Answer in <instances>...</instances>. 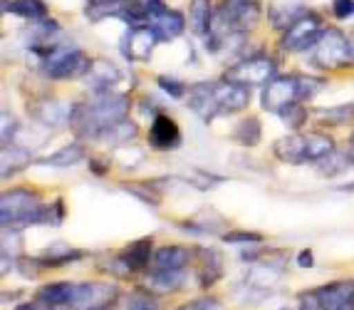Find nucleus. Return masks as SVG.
<instances>
[{
	"mask_svg": "<svg viewBox=\"0 0 354 310\" xmlns=\"http://www.w3.org/2000/svg\"><path fill=\"white\" fill-rule=\"evenodd\" d=\"M65 216L62 201H55L53 206L42 201L37 191L30 189H12L3 194V206H0V219L3 226H32V224H50L57 226Z\"/></svg>",
	"mask_w": 354,
	"mask_h": 310,
	"instance_id": "obj_1",
	"label": "nucleus"
},
{
	"mask_svg": "<svg viewBox=\"0 0 354 310\" xmlns=\"http://www.w3.org/2000/svg\"><path fill=\"white\" fill-rule=\"evenodd\" d=\"M250 90L245 84L230 82H201L194 84L189 90V104L196 114H201L203 120H213L216 114H228V112H241L248 107Z\"/></svg>",
	"mask_w": 354,
	"mask_h": 310,
	"instance_id": "obj_2",
	"label": "nucleus"
},
{
	"mask_svg": "<svg viewBox=\"0 0 354 310\" xmlns=\"http://www.w3.org/2000/svg\"><path fill=\"white\" fill-rule=\"evenodd\" d=\"M127 112H129V100L124 95H102L89 104L75 107L70 122L82 137H102L109 127L124 120Z\"/></svg>",
	"mask_w": 354,
	"mask_h": 310,
	"instance_id": "obj_3",
	"label": "nucleus"
},
{
	"mask_svg": "<svg viewBox=\"0 0 354 310\" xmlns=\"http://www.w3.org/2000/svg\"><path fill=\"white\" fill-rule=\"evenodd\" d=\"M319 87H322V82L313 78H272L263 87V109L280 112L292 102H300L305 97L315 95Z\"/></svg>",
	"mask_w": 354,
	"mask_h": 310,
	"instance_id": "obj_4",
	"label": "nucleus"
},
{
	"mask_svg": "<svg viewBox=\"0 0 354 310\" xmlns=\"http://www.w3.org/2000/svg\"><path fill=\"white\" fill-rule=\"evenodd\" d=\"M260 20L258 0H221L213 25H221L223 33H245ZM211 25V28H213Z\"/></svg>",
	"mask_w": 354,
	"mask_h": 310,
	"instance_id": "obj_5",
	"label": "nucleus"
},
{
	"mask_svg": "<svg viewBox=\"0 0 354 310\" xmlns=\"http://www.w3.org/2000/svg\"><path fill=\"white\" fill-rule=\"evenodd\" d=\"M92 60L77 48H55L45 55V75L53 80H72L87 75Z\"/></svg>",
	"mask_w": 354,
	"mask_h": 310,
	"instance_id": "obj_6",
	"label": "nucleus"
},
{
	"mask_svg": "<svg viewBox=\"0 0 354 310\" xmlns=\"http://www.w3.org/2000/svg\"><path fill=\"white\" fill-rule=\"evenodd\" d=\"M352 60V48H349L347 37L337 28H325L322 37L315 45V65L322 70H339Z\"/></svg>",
	"mask_w": 354,
	"mask_h": 310,
	"instance_id": "obj_7",
	"label": "nucleus"
},
{
	"mask_svg": "<svg viewBox=\"0 0 354 310\" xmlns=\"http://www.w3.org/2000/svg\"><path fill=\"white\" fill-rule=\"evenodd\" d=\"M322 33H325V28H322L317 15L305 12V15H300V18L285 30L280 45H283V50H288V53H300V50L315 48L317 40L322 37Z\"/></svg>",
	"mask_w": 354,
	"mask_h": 310,
	"instance_id": "obj_8",
	"label": "nucleus"
},
{
	"mask_svg": "<svg viewBox=\"0 0 354 310\" xmlns=\"http://www.w3.org/2000/svg\"><path fill=\"white\" fill-rule=\"evenodd\" d=\"M275 78V62L270 57H248V60L238 62L236 67H230L225 72V80L238 84H245V87H253V84H268Z\"/></svg>",
	"mask_w": 354,
	"mask_h": 310,
	"instance_id": "obj_9",
	"label": "nucleus"
},
{
	"mask_svg": "<svg viewBox=\"0 0 354 310\" xmlns=\"http://www.w3.org/2000/svg\"><path fill=\"white\" fill-rule=\"evenodd\" d=\"M156 42L161 40L151 25H134L129 35L124 37V55L134 62H147L156 48Z\"/></svg>",
	"mask_w": 354,
	"mask_h": 310,
	"instance_id": "obj_10",
	"label": "nucleus"
},
{
	"mask_svg": "<svg viewBox=\"0 0 354 310\" xmlns=\"http://www.w3.org/2000/svg\"><path fill=\"white\" fill-rule=\"evenodd\" d=\"M149 144L159 152L176 149L178 144H181V129H178V125L169 114H156L153 117L151 129H149Z\"/></svg>",
	"mask_w": 354,
	"mask_h": 310,
	"instance_id": "obj_11",
	"label": "nucleus"
},
{
	"mask_svg": "<svg viewBox=\"0 0 354 310\" xmlns=\"http://www.w3.org/2000/svg\"><path fill=\"white\" fill-rule=\"evenodd\" d=\"M317 293L319 303L325 310H354V280H339L322 286Z\"/></svg>",
	"mask_w": 354,
	"mask_h": 310,
	"instance_id": "obj_12",
	"label": "nucleus"
},
{
	"mask_svg": "<svg viewBox=\"0 0 354 310\" xmlns=\"http://www.w3.org/2000/svg\"><path fill=\"white\" fill-rule=\"evenodd\" d=\"M275 156L280 161H288V164H305L310 161V149H307V134H290L275 142L272 147Z\"/></svg>",
	"mask_w": 354,
	"mask_h": 310,
	"instance_id": "obj_13",
	"label": "nucleus"
},
{
	"mask_svg": "<svg viewBox=\"0 0 354 310\" xmlns=\"http://www.w3.org/2000/svg\"><path fill=\"white\" fill-rule=\"evenodd\" d=\"M151 28L156 30L161 42H169L181 35L183 28H186V20H183V15L178 10H166L164 8V10H159L151 18Z\"/></svg>",
	"mask_w": 354,
	"mask_h": 310,
	"instance_id": "obj_14",
	"label": "nucleus"
},
{
	"mask_svg": "<svg viewBox=\"0 0 354 310\" xmlns=\"http://www.w3.org/2000/svg\"><path fill=\"white\" fill-rule=\"evenodd\" d=\"M191 258V250L183 246H161L153 253V266L156 271H183Z\"/></svg>",
	"mask_w": 354,
	"mask_h": 310,
	"instance_id": "obj_15",
	"label": "nucleus"
},
{
	"mask_svg": "<svg viewBox=\"0 0 354 310\" xmlns=\"http://www.w3.org/2000/svg\"><path fill=\"white\" fill-rule=\"evenodd\" d=\"M84 78L92 82V87H95L97 92H106L119 80V70L106 60H92V65H89Z\"/></svg>",
	"mask_w": 354,
	"mask_h": 310,
	"instance_id": "obj_16",
	"label": "nucleus"
},
{
	"mask_svg": "<svg viewBox=\"0 0 354 310\" xmlns=\"http://www.w3.org/2000/svg\"><path fill=\"white\" fill-rule=\"evenodd\" d=\"M75 283H48L37 291V303L42 305H72Z\"/></svg>",
	"mask_w": 354,
	"mask_h": 310,
	"instance_id": "obj_17",
	"label": "nucleus"
},
{
	"mask_svg": "<svg viewBox=\"0 0 354 310\" xmlns=\"http://www.w3.org/2000/svg\"><path fill=\"white\" fill-rule=\"evenodd\" d=\"M213 25L211 0H191L189 6V28L196 35H208Z\"/></svg>",
	"mask_w": 354,
	"mask_h": 310,
	"instance_id": "obj_18",
	"label": "nucleus"
},
{
	"mask_svg": "<svg viewBox=\"0 0 354 310\" xmlns=\"http://www.w3.org/2000/svg\"><path fill=\"white\" fill-rule=\"evenodd\" d=\"M3 10L15 12V15L30 20V23L48 18V6H45L42 0H12L10 6H8V3H3Z\"/></svg>",
	"mask_w": 354,
	"mask_h": 310,
	"instance_id": "obj_19",
	"label": "nucleus"
},
{
	"mask_svg": "<svg viewBox=\"0 0 354 310\" xmlns=\"http://www.w3.org/2000/svg\"><path fill=\"white\" fill-rule=\"evenodd\" d=\"M82 256H84L82 250H75V248H70V246L57 244V248L48 250L42 258H37V263L45 266V268H59V266H67V263H72V261H80Z\"/></svg>",
	"mask_w": 354,
	"mask_h": 310,
	"instance_id": "obj_20",
	"label": "nucleus"
},
{
	"mask_svg": "<svg viewBox=\"0 0 354 310\" xmlns=\"http://www.w3.org/2000/svg\"><path fill=\"white\" fill-rule=\"evenodd\" d=\"M149 256H151V239L136 241V244H131L129 248L122 253V258H124V263L129 266L131 271L147 268V266H149Z\"/></svg>",
	"mask_w": 354,
	"mask_h": 310,
	"instance_id": "obj_21",
	"label": "nucleus"
},
{
	"mask_svg": "<svg viewBox=\"0 0 354 310\" xmlns=\"http://www.w3.org/2000/svg\"><path fill=\"white\" fill-rule=\"evenodd\" d=\"M127 6H129V0H89L87 15L92 20H102L106 15H122Z\"/></svg>",
	"mask_w": 354,
	"mask_h": 310,
	"instance_id": "obj_22",
	"label": "nucleus"
},
{
	"mask_svg": "<svg viewBox=\"0 0 354 310\" xmlns=\"http://www.w3.org/2000/svg\"><path fill=\"white\" fill-rule=\"evenodd\" d=\"M80 159H84L82 147H80V144H67V147H62L59 152H55L53 156L42 159V164H48V167H72V164H77Z\"/></svg>",
	"mask_w": 354,
	"mask_h": 310,
	"instance_id": "obj_23",
	"label": "nucleus"
},
{
	"mask_svg": "<svg viewBox=\"0 0 354 310\" xmlns=\"http://www.w3.org/2000/svg\"><path fill=\"white\" fill-rule=\"evenodd\" d=\"M236 142H241L243 147H255L260 142V122L255 117H248V120H243L241 125L236 127Z\"/></svg>",
	"mask_w": 354,
	"mask_h": 310,
	"instance_id": "obj_24",
	"label": "nucleus"
},
{
	"mask_svg": "<svg viewBox=\"0 0 354 310\" xmlns=\"http://www.w3.org/2000/svg\"><path fill=\"white\" fill-rule=\"evenodd\" d=\"M72 114H75L72 107H67L62 102H53V104H45L40 117H42V122H48V125H62L65 120H72Z\"/></svg>",
	"mask_w": 354,
	"mask_h": 310,
	"instance_id": "obj_25",
	"label": "nucleus"
},
{
	"mask_svg": "<svg viewBox=\"0 0 354 310\" xmlns=\"http://www.w3.org/2000/svg\"><path fill=\"white\" fill-rule=\"evenodd\" d=\"M280 117H283V122L288 127H292V129H300L302 125H305L307 120V109L302 107L300 102H292V104H288L285 109H280Z\"/></svg>",
	"mask_w": 354,
	"mask_h": 310,
	"instance_id": "obj_26",
	"label": "nucleus"
},
{
	"mask_svg": "<svg viewBox=\"0 0 354 310\" xmlns=\"http://www.w3.org/2000/svg\"><path fill=\"white\" fill-rule=\"evenodd\" d=\"M151 280L161 291H171V288H178L183 283V271H156Z\"/></svg>",
	"mask_w": 354,
	"mask_h": 310,
	"instance_id": "obj_27",
	"label": "nucleus"
},
{
	"mask_svg": "<svg viewBox=\"0 0 354 310\" xmlns=\"http://www.w3.org/2000/svg\"><path fill=\"white\" fill-rule=\"evenodd\" d=\"M225 244H263V236L253 231H230L223 233Z\"/></svg>",
	"mask_w": 354,
	"mask_h": 310,
	"instance_id": "obj_28",
	"label": "nucleus"
},
{
	"mask_svg": "<svg viewBox=\"0 0 354 310\" xmlns=\"http://www.w3.org/2000/svg\"><path fill=\"white\" fill-rule=\"evenodd\" d=\"M127 310H156V300L144 293H131L127 298Z\"/></svg>",
	"mask_w": 354,
	"mask_h": 310,
	"instance_id": "obj_29",
	"label": "nucleus"
},
{
	"mask_svg": "<svg viewBox=\"0 0 354 310\" xmlns=\"http://www.w3.org/2000/svg\"><path fill=\"white\" fill-rule=\"evenodd\" d=\"M159 87L164 92H169L174 100H181V97L186 95V84L178 82V80H174V78H159Z\"/></svg>",
	"mask_w": 354,
	"mask_h": 310,
	"instance_id": "obj_30",
	"label": "nucleus"
},
{
	"mask_svg": "<svg viewBox=\"0 0 354 310\" xmlns=\"http://www.w3.org/2000/svg\"><path fill=\"white\" fill-rule=\"evenodd\" d=\"M178 310H223L221 303L216 298H203V300H194V303L181 305Z\"/></svg>",
	"mask_w": 354,
	"mask_h": 310,
	"instance_id": "obj_31",
	"label": "nucleus"
},
{
	"mask_svg": "<svg viewBox=\"0 0 354 310\" xmlns=\"http://www.w3.org/2000/svg\"><path fill=\"white\" fill-rule=\"evenodd\" d=\"M332 12L342 20L352 18L354 15V0H335V3H332Z\"/></svg>",
	"mask_w": 354,
	"mask_h": 310,
	"instance_id": "obj_32",
	"label": "nucleus"
},
{
	"mask_svg": "<svg viewBox=\"0 0 354 310\" xmlns=\"http://www.w3.org/2000/svg\"><path fill=\"white\" fill-rule=\"evenodd\" d=\"M300 310H325V308L319 303L317 293H307V295L300 298Z\"/></svg>",
	"mask_w": 354,
	"mask_h": 310,
	"instance_id": "obj_33",
	"label": "nucleus"
},
{
	"mask_svg": "<svg viewBox=\"0 0 354 310\" xmlns=\"http://www.w3.org/2000/svg\"><path fill=\"white\" fill-rule=\"evenodd\" d=\"M313 261H315L313 250H300V256H297V263H300L302 268H310V266H313Z\"/></svg>",
	"mask_w": 354,
	"mask_h": 310,
	"instance_id": "obj_34",
	"label": "nucleus"
},
{
	"mask_svg": "<svg viewBox=\"0 0 354 310\" xmlns=\"http://www.w3.org/2000/svg\"><path fill=\"white\" fill-rule=\"evenodd\" d=\"M18 310H37V305H32V303H23V305H18Z\"/></svg>",
	"mask_w": 354,
	"mask_h": 310,
	"instance_id": "obj_35",
	"label": "nucleus"
},
{
	"mask_svg": "<svg viewBox=\"0 0 354 310\" xmlns=\"http://www.w3.org/2000/svg\"><path fill=\"white\" fill-rule=\"evenodd\" d=\"M87 310H106V305H87Z\"/></svg>",
	"mask_w": 354,
	"mask_h": 310,
	"instance_id": "obj_36",
	"label": "nucleus"
},
{
	"mask_svg": "<svg viewBox=\"0 0 354 310\" xmlns=\"http://www.w3.org/2000/svg\"><path fill=\"white\" fill-rule=\"evenodd\" d=\"M349 48H352V60H354V42H349Z\"/></svg>",
	"mask_w": 354,
	"mask_h": 310,
	"instance_id": "obj_37",
	"label": "nucleus"
}]
</instances>
